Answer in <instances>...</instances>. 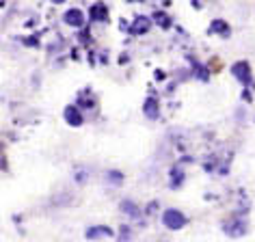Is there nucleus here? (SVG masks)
<instances>
[{
	"label": "nucleus",
	"mask_w": 255,
	"mask_h": 242,
	"mask_svg": "<svg viewBox=\"0 0 255 242\" xmlns=\"http://www.w3.org/2000/svg\"><path fill=\"white\" fill-rule=\"evenodd\" d=\"M162 223H164V227H167V229H173V232H177V229H182L188 221H186V216H184L180 210L169 208V210H164V214H162Z\"/></svg>",
	"instance_id": "obj_1"
},
{
	"label": "nucleus",
	"mask_w": 255,
	"mask_h": 242,
	"mask_svg": "<svg viewBox=\"0 0 255 242\" xmlns=\"http://www.w3.org/2000/svg\"><path fill=\"white\" fill-rule=\"evenodd\" d=\"M232 74H234V78L238 80L240 85H245V87H249V85H251V80H253L251 65H249L247 61H238V63H234V65H232Z\"/></svg>",
	"instance_id": "obj_2"
},
{
	"label": "nucleus",
	"mask_w": 255,
	"mask_h": 242,
	"mask_svg": "<svg viewBox=\"0 0 255 242\" xmlns=\"http://www.w3.org/2000/svg\"><path fill=\"white\" fill-rule=\"evenodd\" d=\"M63 22L72 28H82L87 24V13L82 9H67L63 13Z\"/></svg>",
	"instance_id": "obj_3"
},
{
	"label": "nucleus",
	"mask_w": 255,
	"mask_h": 242,
	"mask_svg": "<svg viewBox=\"0 0 255 242\" xmlns=\"http://www.w3.org/2000/svg\"><path fill=\"white\" fill-rule=\"evenodd\" d=\"M63 117H65V121L72 125V128H78V125L85 123V115H82L80 108L74 106V104L65 106V111H63Z\"/></svg>",
	"instance_id": "obj_4"
},
{
	"label": "nucleus",
	"mask_w": 255,
	"mask_h": 242,
	"mask_svg": "<svg viewBox=\"0 0 255 242\" xmlns=\"http://www.w3.org/2000/svg\"><path fill=\"white\" fill-rule=\"evenodd\" d=\"M151 22L147 15H136L134 20H132V26H130V33L132 35H136V37H141V35H147L149 33V28H151Z\"/></svg>",
	"instance_id": "obj_5"
},
{
	"label": "nucleus",
	"mask_w": 255,
	"mask_h": 242,
	"mask_svg": "<svg viewBox=\"0 0 255 242\" xmlns=\"http://www.w3.org/2000/svg\"><path fill=\"white\" fill-rule=\"evenodd\" d=\"M113 236V229L111 227H104V225H93L87 229V238L89 240H100V238H111Z\"/></svg>",
	"instance_id": "obj_6"
},
{
	"label": "nucleus",
	"mask_w": 255,
	"mask_h": 242,
	"mask_svg": "<svg viewBox=\"0 0 255 242\" xmlns=\"http://www.w3.org/2000/svg\"><path fill=\"white\" fill-rule=\"evenodd\" d=\"M91 20L93 22H106L108 20V11H106L104 2H98L91 7Z\"/></svg>",
	"instance_id": "obj_7"
},
{
	"label": "nucleus",
	"mask_w": 255,
	"mask_h": 242,
	"mask_svg": "<svg viewBox=\"0 0 255 242\" xmlns=\"http://www.w3.org/2000/svg\"><path fill=\"white\" fill-rule=\"evenodd\" d=\"M143 113H145V117H147V119H158V117H160V108H158V102L149 98L147 102H145Z\"/></svg>",
	"instance_id": "obj_8"
},
{
	"label": "nucleus",
	"mask_w": 255,
	"mask_h": 242,
	"mask_svg": "<svg viewBox=\"0 0 255 242\" xmlns=\"http://www.w3.org/2000/svg\"><path fill=\"white\" fill-rule=\"evenodd\" d=\"M121 212L128 214V216H134V219H136V216H141V210H138V206L132 199H124V201H121Z\"/></svg>",
	"instance_id": "obj_9"
},
{
	"label": "nucleus",
	"mask_w": 255,
	"mask_h": 242,
	"mask_svg": "<svg viewBox=\"0 0 255 242\" xmlns=\"http://www.w3.org/2000/svg\"><path fill=\"white\" fill-rule=\"evenodd\" d=\"M210 30H212V33H223V37H229L232 35V28L227 26V22H223V20H214L212 22V26H210Z\"/></svg>",
	"instance_id": "obj_10"
},
{
	"label": "nucleus",
	"mask_w": 255,
	"mask_h": 242,
	"mask_svg": "<svg viewBox=\"0 0 255 242\" xmlns=\"http://www.w3.org/2000/svg\"><path fill=\"white\" fill-rule=\"evenodd\" d=\"M167 13H162V11H158V13H154V17H151V22H158L162 28H169L171 26V20H167Z\"/></svg>",
	"instance_id": "obj_11"
},
{
	"label": "nucleus",
	"mask_w": 255,
	"mask_h": 242,
	"mask_svg": "<svg viewBox=\"0 0 255 242\" xmlns=\"http://www.w3.org/2000/svg\"><path fill=\"white\" fill-rule=\"evenodd\" d=\"M182 180H184V175H180V171H173V182H171V186L177 188L182 184Z\"/></svg>",
	"instance_id": "obj_12"
},
{
	"label": "nucleus",
	"mask_w": 255,
	"mask_h": 242,
	"mask_svg": "<svg viewBox=\"0 0 255 242\" xmlns=\"http://www.w3.org/2000/svg\"><path fill=\"white\" fill-rule=\"evenodd\" d=\"M0 169H7V160H4V145L0 143Z\"/></svg>",
	"instance_id": "obj_13"
},
{
	"label": "nucleus",
	"mask_w": 255,
	"mask_h": 242,
	"mask_svg": "<svg viewBox=\"0 0 255 242\" xmlns=\"http://www.w3.org/2000/svg\"><path fill=\"white\" fill-rule=\"evenodd\" d=\"M128 238H130V229L124 225V227H121V240H128Z\"/></svg>",
	"instance_id": "obj_14"
},
{
	"label": "nucleus",
	"mask_w": 255,
	"mask_h": 242,
	"mask_svg": "<svg viewBox=\"0 0 255 242\" xmlns=\"http://www.w3.org/2000/svg\"><path fill=\"white\" fill-rule=\"evenodd\" d=\"M52 2H54V4H63V2H65V0H52Z\"/></svg>",
	"instance_id": "obj_15"
},
{
	"label": "nucleus",
	"mask_w": 255,
	"mask_h": 242,
	"mask_svg": "<svg viewBox=\"0 0 255 242\" xmlns=\"http://www.w3.org/2000/svg\"><path fill=\"white\" fill-rule=\"evenodd\" d=\"M130 2H132V0H130ZM136 2H141V0H136Z\"/></svg>",
	"instance_id": "obj_16"
}]
</instances>
